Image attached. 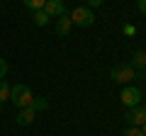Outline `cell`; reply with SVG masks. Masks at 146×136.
Listing matches in <instances>:
<instances>
[{"mask_svg": "<svg viewBox=\"0 0 146 136\" xmlns=\"http://www.w3.org/2000/svg\"><path fill=\"white\" fill-rule=\"evenodd\" d=\"M32 100H34V95H32L29 85L20 83V85H15V88H10V102H12L15 107H20V110L32 107Z\"/></svg>", "mask_w": 146, "mask_h": 136, "instance_id": "obj_1", "label": "cell"}, {"mask_svg": "<svg viewBox=\"0 0 146 136\" xmlns=\"http://www.w3.org/2000/svg\"><path fill=\"white\" fill-rule=\"evenodd\" d=\"M110 75H112V80H115V83H119V85H127V83H131L134 78H139V73L134 71V66H131V63H122V66H115Z\"/></svg>", "mask_w": 146, "mask_h": 136, "instance_id": "obj_2", "label": "cell"}, {"mask_svg": "<svg viewBox=\"0 0 146 136\" xmlns=\"http://www.w3.org/2000/svg\"><path fill=\"white\" fill-rule=\"evenodd\" d=\"M71 22L76 27H93V22H95V15H93V10H90V7H73L71 10Z\"/></svg>", "mask_w": 146, "mask_h": 136, "instance_id": "obj_3", "label": "cell"}, {"mask_svg": "<svg viewBox=\"0 0 146 136\" xmlns=\"http://www.w3.org/2000/svg\"><path fill=\"white\" fill-rule=\"evenodd\" d=\"M122 105L124 107H139L141 105V90L139 88H134V85H127V88H122Z\"/></svg>", "mask_w": 146, "mask_h": 136, "instance_id": "obj_4", "label": "cell"}, {"mask_svg": "<svg viewBox=\"0 0 146 136\" xmlns=\"http://www.w3.org/2000/svg\"><path fill=\"white\" fill-rule=\"evenodd\" d=\"M127 124L129 126H144L146 124V112H144V107H131L129 112H127Z\"/></svg>", "mask_w": 146, "mask_h": 136, "instance_id": "obj_5", "label": "cell"}, {"mask_svg": "<svg viewBox=\"0 0 146 136\" xmlns=\"http://www.w3.org/2000/svg\"><path fill=\"white\" fill-rule=\"evenodd\" d=\"M44 12H46L49 17H63L66 15V5H63V0H46L44 3Z\"/></svg>", "mask_w": 146, "mask_h": 136, "instance_id": "obj_6", "label": "cell"}, {"mask_svg": "<svg viewBox=\"0 0 146 136\" xmlns=\"http://www.w3.org/2000/svg\"><path fill=\"white\" fill-rule=\"evenodd\" d=\"M131 66H134V71L141 73V78H144V75H146V51H134Z\"/></svg>", "mask_w": 146, "mask_h": 136, "instance_id": "obj_7", "label": "cell"}, {"mask_svg": "<svg viewBox=\"0 0 146 136\" xmlns=\"http://www.w3.org/2000/svg\"><path fill=\"white\" fill-rule=\"evenodd\" d=\"M34 117H36V112L32 110V107H25V110H20V114L15 117V121L20 126H29L32 121H34Z\"/></svg>", "mask_w": 146, "mask_h": 136, "instance_id": "obj_8", "label": "cell"}, {"mask_svg": "<svg viewBox=\"0 0 146 136\" xmlns=\"http://www.w3.org/2000/svg\"><path fill=\"white\" fill-rule=\"evenodd\" d=\"M71 27H73V22H71L68 15L58 17V20H56V34H58V37H66L68 32H71Z\"/></svg>", "mask_w": 146, "mask_h": 136, "instance_id": "obj_9", "label": "cell"}, {"mask_svg": "<svg viewBox=\"0 0 146 136\" xmlns=\"http://www.w3.org/2000/svg\"><path fill=\"white\" fill-rule=\"evenodd\" d=\"M49 20H51V17H49L44 10H36V12H34V24H36V27H46Z\"/></svg>", "mask_w": 146, "mask_h": 136, "instance_id": "obj_10", "label": "cell"}, {"mask_svg": "<svg viewBox=\"0 0 146 136\" xmlns=\"http://www.w3.org/2000/svg\"><path fill=\"white\" fill-rule=\"evenodd\" d=\"M46 107H49V100L46 97H34V100H32V110H34V112H44Z\"/></svg>", "mask_w": 146, "mask_h": 136, "instance_id": "obj_11", "label": "cell"}, {"mask_svg": "<svg viewBox=\"0 0 146 136\" xmlns=\"http://www.w3.org/2000/svg\"><path fill=\"white\" fill-rule=\"evenodd\" d=\"M22 3H25V7H29V10H44V3H46V0H22Z\"/></svg>", "mask_w": 146, "mask_h": 136, "instance_id": "obj_12", "label": "cell"}, {"mask_svg": "<svg viewBox=\"0 0 146 136\" xmlns=\"http://www.w3.org/2000/svg\"><path fill=\"white\" fill-rule=\"evenodd\" d=\"M5 100H10V85H7L5 80H0V105H3Z\"/></svg>", "mask_w": 146, "mask_h": 136, "instance_id": "obj_13", "label": "cell"}, {"mask_svg": "<svg viewBox=\"0 0 146 136\" xmlns=\"http://www.w3.org/2000/svg\"><path fill=\"white\" fill-rule=\"evenodd\" d=\"M122 136H144V131H141V126H127Z\"/></svg>", "mask_w": 146, "mask_h": 136, "instance_id": "obj_14", "label": "cell"}, {"mask_svg": "<svg viewBox=\"0 0 146 136\" xmlns=\"http://www.w3.org/2000/svg\"><path fill=\"white\" fill-rule=\"evenodd\" d=\"M5 73H7V61L0 58V80H5Z\"/></svg>", "mask_w": 146, "mask_h": 136, "instance_id": "obj_15", "label": "cell"}, {"mask_svg": "<svg viewBox=\"0 0 146 136\" xmlns=\"http://www.w3.org/2000/svg\"><path fill=\"white\" fill-rule=\"evenodd\" d=\"M124 34H127V37H134V34H136V27L134 24H124Z\"/></svg>", "mask_w": 146, "mask_h": 136, "instance_id": "obj_16", "label": "cell"}, {"mask_svg": "<svg viewBox=\"0 0 146 136\" xmlns=\"http://www.w3.org/2000/svg\"><path fill=\"white\" fill-rule=\"evenodd\" d=\"M136 10H139L141 15H146V0H136Z\"/></svg>", "mask_w": 146, "mask_h": 136, "instance_id": "obj_17", "label": "cell"}, {"mask_svg": "<svg viewBox=\"0 0 146 136\" xmlns=\"http://www.w3.org/2000/svg\"><path fill=\"white\" fill-rule=\"evenodd\" d=\"M85 3H88V7H100L105 0H85Z\"/></svg>", "mask_w": 146, "mask_h": 136, "instance_id": "obj_18", "label": "cell"}, {"mask_svg": "<svg viewBox=\"0 0 146 136\" xmlns=\"http://www.w3.org/2000/svg\"><path fill=\"white\" fill-rule=\"evenodd\" d=\"M141 131H144V136H146V124H144V126H141Z\"/></svg>", "mask_w": 146, "mask_h": 136, "instance_id": "obj_19", "label": "cell"}, {"mask_svg": "<svg viewBox=\"0 0 146 136\" xmlns=\"http://www.w3.org/2000/svg\"><path fill=\"white\" fill-rule=\"evenodd\" d=\"M144 112H146V105H144Z\"/></svg>", "mask_w": 146, "mask_h": 136, "instance_id": "obj_20", "label": "cell"}]
</instances>
